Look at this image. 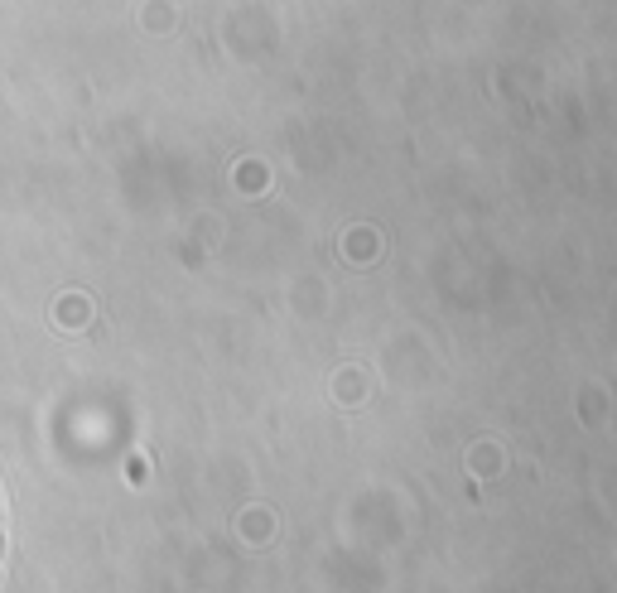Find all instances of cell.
<instances>
[{
  "label": "cell",
  "mask_w": 617,
  "mask_h": 593,
  "mask_svg": "<svg viewBox=\"0 0 617 593\" xmlns=\"http://www.w3.org/2000/svg\"><path fill=\"white\" fill-rule=\"evenodd\" d=\"M0 560H5V516H0Z\"/></svg>",
  "instance_id": "1"
}]
</instances>
